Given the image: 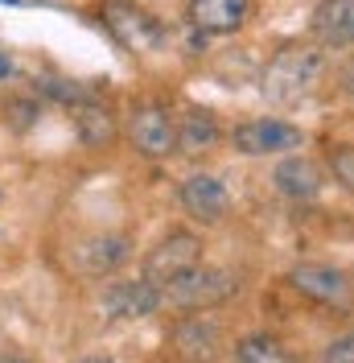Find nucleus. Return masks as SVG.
I'll list each match as a JSON object with an SVG mask.
<instances>
[{"instance_id":"1","label":"nucleus","mask_w":354,"mask_h":363,"mask_svg":"<svg viewBox=\"0 0 354 363\" xmlns=\"http://www.w3.org/2000/svg\"><path fill=\"white\" fill-rule=\"evenodd\" d=\"M330 70V58L317 42H288L272 54V62L264 67L260 91H264L272 104H301L309 99L313 91L321 87Z\"/></svg>"},{"instance_id":"2","label":"nucleus","mask_w":354,"mask_h":363,"mask_svg":"<svg viewBox=\"0 0 354 363\" xmlns=\"http://www.w3.org/2000/svg\"><path fill=\"white\" fill-rule=\"evenodd\" d=\"M239 294V277L227 269H215V264H198V269L181 272L177 281H169L165 289H161V301H169L173 310H215L222 301H231V297Z\"/></svg>"},{"instance_id":"3","label":"nucleus","mask_w":354,"mask_h":363,"mask_svg":"<svg viewBox=\"0 0 354 363\" xmlns=\"http://www.w3.org/2000/svg\"><path fill=\"white\" fill-rule=\"evenodd\" d=\"M198 264H202V235L177 227V231H169L165 240H156L149 248V256H144V281L156 285V289H165L169 281H177L181 272L198 269Z\"/></svg>"},{"instance_id":"4","label":"nucleus","mask_w":354,"mask_h":363,"mask_svg":"<svg viewBox=\"0 0 354 363\" xmlns=\"http://www.w3.org/2000/svg\"><path fill=\"white\" fill-rule=\"evenodd\" d=\"M103 25L111 29V38L124 45V50H132V54H140V50H161V42H165L161 21L149 17L136 0H108L103 4Z\"/></svg>"},{"instance_id":"5","label":"nucleus","mask_w":354,"mask_h":363,"mask_svg":"<svg viewBox=\"0 0 354 363\" xmlns=\"http://www.w3.org/2000/svg\"><path fill=\"white\" fill-rule=\"evenodd\" d=\"M231 145L235 153L244 157H272V153H288V149H301L305 145V133L297 124H285V120H247V124H235L231 133Z\"/></svg>"},{"instance_id":"6","label":"nucleus","mask_w":354,"mask_h":363,"mask_svg":"<svg viewBox=\"0 0 354 363\" xmlns=\"http://www.w3.org/2000/svg\"><path fill=\"white\" fill-rule=\"evenodd\" d=\"M128 140L140 157H169L177 153V133H173V120L161 104H140L128 116Z\"/></svg>"},{"instance_id":"7","label":"nucleus","mask_w":354,"mask_h":363,"mask_svg":"<svg viewBox=\"0 0 354 363\" xmlns=\"http://www.w3.org/2000/svg\"><path fill=\"white\" fill-rule=\"evenodd\" d=\"M99 310L111 322H132V318H149L161 310V289L149 285L144 277L140 281H111L103 297H99Z\"/></svg>"},{"instance_id":"8","label":"nucleus","mask_w":354,"mask_h":363,"mask_svg":"<svg viewBox=\"0 0 354 363\" xmlns=\"http://www.w3.org/2000/svg\"><path fill=\"white\" fill-rule=\"evenodd\" d=\"M292 289L305 294L309 301H321V306H346L350 301V281L342 269H330V264H297L288 272Z\"/></svg>"},{"instance_id":"9","label":"nucleus","mask_w":354,"mask_h":363,"mask_svg":"<svg viewBox=\"0 0 354 363\" xmlns=\"http://www.w3.org/2000/svg\"><path fill=\"white\" fill-rule=\"evenodd\" d=\"M173 347H177L181 359L210 363L222 351V326L215 322V318H206V314L181 318V322L173 326Z\"/></svg>"},{"instance_id":"10","label":"nucleus","mask_w":354,"mask_h":363,"mask_svg":"<svg viewBox=\"0 0 354 363\" xmlns=\"http://www.w3.org/2000/svg\"><path fill=\"white\" fill-rule=\"evenodd\" d=\"M309 33L321 50L354 45V0H321L309 17Z\"/></svg>"},{"instance_id":"11","label":"nucleus","mask_w":354,"mask_h":363,"mask_svg":"<svg viewBox=\"0 0 354 363\" xmlns=\"http://www.w3.org/2000/svg\"><path fill=\"white\" fill-rule=\"evenodd\" d=\"M177 199L185 206V215L198 219V223H222V215H227V206H231L222 182L210 178V174H190V178L181 182Z\"/></svg>"},{"instance_id":"12","label":"nucleus","mask_w":354,"mask_h":363,"mask_svg":"<svg viewBox=\"0 0 354 363\" xmlns=\"http://www.w3.org/2000/svg\"><path fill=\"white\" fill-rule=\"evenodd\" d=\"M185 17L198 33H235L251 17V0H190Z\"/></svg>"},{"instance_id":"13","label":"nucleus","mask_w":354,"mask_h":363,"mask_svg":"<svg viewBox=\"0 0 354 363\" xmlns=\"http://www.w3.org/2000/svg\"><path fill=\"white\" fill-rule=\"evenodd\" d=\"M173 133H177V153H185V157H202V153L219 149L222 140L219 116L206 112V108H190L181 116V124H173Z\"/></svg>"},{"instance_id":"14","label":"nucleus","mask_w":354,"mask_h":363,"mask_svg":"<svg viewBox=\"0 0 354 363\" xmlns=\"http://www.w3.org/2000/svg\"><path fill=\"white\" fill-rule=\"evenodd\" d=\"M272 182H276V190H280L285 199H292V203H313V199L321 194V186H326L321 169H317L309 157H285L276 165Z\"/></svg>"},{"instance_id":"15","label":"nucleus","mask_w":354,"mask_h":363,"mask_svg":"<svg viewBox=\"0 0 354 363\" xmlns=\"http://www.w3.org/2000/svg\"><path fill=\"white\" fill-rule=\"evenodd\" d=\"M74 116V133L87 149H108L111 140L120 136V124H115V112H111L103 99H87V104H74L70 108Z\"/></svg>"},{"instance_id":"16","label":"nucleus","mask_w":354,"mask_h":363,"mask_svg":"<svg viewBox=\"0 0 354 363\" xmlns=\"http://www.w3.org/2000/svg\"><path fill=\"white\" fill-rule=\"evenodd\" d=\"M128 260V235H95L79 248V264L91 277H108Z\"/></svg>"},{"instance_id":"17","label":"nucleus","mask_w":354,"mask_h":363,"mask_svg":"<svg viewBox=\"0 0 354 363\" xmlns=\"http://www.w3.org/2000/svg\"><path fill=\"white\" fill-rule=\"evenodd\" d=\"M235 363H292V355L272 335H247L235 342Z\"/></svg>"},{"instance_id":"18","label":"nucleus","mask_w":354,"mask_h":363,"mask_svg":"<svg viewBox=\"0 0 354 363\" xmlns=\"http://www.w3.org/2000/svg\"><path fill=\"white\" fill-rule=\"evenodd\" d=\"M38 91L50 95V99H58V104H87V99H99V87H91V83H70V79H38Z\"/></svg>"},{"instance_id":"19","label":"nucleus","mask_w":354,"mask_h":363,"mask_svg":"<svg viewBox=\"0 0 354 363\" xmlns=\"http://www.w3.org/2000/svg\"><path fill=\"white\" fill-rule=\"evenodd\" d=\"M38 120H42V104H38L33 95H13V99H4V124H8L13 133H29Z\"/></svg>"},{"instance_id":"20","label":"nucleus","mask_w":354,"mask_h":363,"mask_svg":"<svg viewBox=\"0 0 354 363\" xmlns=\"http://www.w3.org/2000/svg\"><path fill=\"white\" fill-rule=\"evenodd\" d=\"M330 169H333V178L354 194V145H338V149H330Z\"/></svg>"},{"instance_id":"21","label":"nucleus","mask_w":354,"mask_h":363,"mask_svg":"<svg viewBox=\"0 0 354 363\" xmlns=\"http://www.w3.org/2000/svg\"><path fill=\"white\" fill-rule=\"evenodd\" d=\"M321 363H354V330L350 335H342V339H333L330 347H326Z\"/></svg>"},{"instance_id":"22","label":"nucleus","mask_w":354,"mask_h":363,"mask_svg":"<svg viewBox=\"0 0 354 363\" xmlns=\"http://www.w3.org/2000/svg\"><path fill=\"white\" fill-rule=\"evenodd\" d=\"M338 87L346 91V95H354V58H350L342 70H338Z\"/></svg>"},{"instance_id":"23","label":"nucleus","mask_w":354,"mask_h":363,"mask_svg":"<svg viewBox=\"0 0 354 363\" xmlns=\"http://www.w3.org/2000/svg\"><path fill=\"white\" fill-rule=\"evenodd\" d=\"M8 74H13V62H8V58H0V79H8Z\"/></svg>"},{"instance_id":"24","label":"nucleus","mask_w":354,"mask_h":363,"mask_svg":"<svg viewBox=\"0 0 354 363\" xmlns=\"http://www.w3.org/2000/svg\"><path fill=\"white\" fill-rule=\"evenodd\" d=\"M0 363H29V359H25V355H17V351H13V355H4V359H0Z\"/></svg>"},{"instance_id":"25","label":"nucleus","mask_w":354,"mask_h":363,"mask_svg":"<svg viewBox=\"0 0 354 363\" xmlns=\"http://www.w3.org/2000/svg\"><path fill=\"white\" fill-rule=\"evenodd\" d=\"M79 363H115V359H99V355H91V359H79Z\"/></svg>"},{"instance_id":"26","label":"nucleus","mask_w":354,"mask_h":363,"mask_svg":"<svg viewBox=\"0 0 354 363\" xmlns=\"http://www.w3.org/2000/svg\"><path fill=\"white\" fill-rule=\"evenodd\" d=\"M8 4H17V0H8Z\"/></svg>"}]
</instances>
